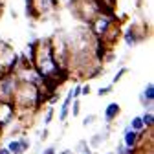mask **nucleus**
I'll return each mask as SVG.
<instances>
[{
	"label": "nucleus",
	"mask_w": 154,
	"mask_h": 154,
	"mask_svg": "<svg viewBox=\"0 0 154 154\" xmlns=\"http://www.w3.org/2000/svg\"><path fill=\"white\" fill-rule=\"evenodd\" d=\"M90 92H92L90 85H81V95H88Z\"/></svg>",
	"instance_id": "22"
},
{
	"label": "nucleus",
	"mask_w": 154,
	"mask_h": 154,
	"mask_svg": "<svg viewBox=\"0 0 154 154\" xmlns=\"http://www.w3.org/2000/svg\"><path fill=\"white\" fill-rule=\"evenodd\" d=\"M6 2H8V0H0V6H4Z\"/></svg>",
	"instance_id": "25"
},
{
	"label": "nucleus",
	"mask_w": 154,
	"mask_h": 154,
	"mask_svg": "<svg viewBox=\"0 0 154 154\" xmlns=\"http://www.w3.org/2000/svg\"><path fill=\"white\" fill-rule=\"evenodd\" d=\"M110 138V127H106L103 132H97V134H94V136L88 140V147L90 149H99L106 140Z\"/></svg>",
	"instance_id": "6"
},
{
	"label": "nucleus",
	"mask_w": 154,
	"mask_h": 154,
	"mask_svg": "<svg viewBox=\"0 0 154 154\" xmlns=\"http://www.w3.org/2000/svg\"><path fill=\"white\" fill-rule=\"evenodd\" d=\"M103 116H105V123H106V125L114 123V121L121 116V105L116 103V101L108 103V105L105 106V114H103Z\"/></svg>",
	"instance_id": "5"
},
{
	"label": "nucleus",
	"mask_w": 154,
	"mask_h": 154,
	"mask_svg": "<svg viewBox=\"0 0 154 154\" xmlns=\"http://www.w3.org/2000/svg\"><path fill=\"white\" fill-rule=\"evenodd\" d=\"M57 154H73V150H70V149H64V150H61V152H57Z\"/></svg>",
	"instance_id": "23"
},
{
	"label": "nucleus",
	"mask_w": 154,
	"mask_h": 154,
	"mask_svg": "<svg viewBox=\"0 0 154 154\" xmlns=\"http://www.w3.org/2000/svg\"><path fill=\"white\" fill-rule=\"evenodd\" d=\"M147 130H143V132H134V130H130V127L127 125L125 127V130H123V145L125 147H128V149H138V143H140V140L143 138V134H145Z\"/></svg>",
	"instance_id": "3"
},
{
	"label": "nucleus",
	"mask_w": 154,
	"mask_h": 154,
	"mask_svg": "<svg viewBox=\"0 0 154 154\" xmlns=\"http://www.w3.org/2000/svg\"><path fill=\"white\" fill-rule=\"evenodd\" d=\"M128 127H130V130H134V132H143V130H147V128L143 127L141 116H134V118L130 119V123H128Z\"/></svg>",
	"instance_id": "9"
},
{
	"label": "nucleus",
	"mask_w": 154,
	"mask_h": 154,
	"mask_svg": "<svg viewBox=\"0 0 154 154\" xmlns=\"http://www.w3.org/2000/svg\"><path fill=\"white\" fill-rule=\"evenodd\" d=\"M112 90H114V85L101 86V88L97 90V95H99V97H106V95H110V94H112Z\"/></svg>",
	"instance_id": "15"
},
{
	"label": "nucleus",
	"mask_w": 154,
	"mask_h": 154,
	"mask_svg": "<svg viewBox=\"0 0 154 154\" xmlns=\"http://www.w3.org/2000/svg\"><path fill=\"white\" fill-rule=\"evenodd\" d=\"M48 136H50V130H48V127H44L42 132H41V136H38V140H41V141H46Z\"/></svg>",
	"instance_id": "20"
},
{
	"label": "nucleus",
	"mask_w": 154,
	"mask_h": 154,
	"mask_svg": "<svg viewBox=\"0 0 154 154\" xmlns=\"http://www.w3.org/2000/svg\"><path fill=\"white\" fill-rule=\"evenodd\" d=\"M53 116H55V108L53 106H48L46 112H44V127H48L53 121Z\"/></svg>",
	"instance_id": "13"
},
{
	"label": "nucleus",
	"mask_w": 154,
	"mask_h": 154,
	"mask_svg": "<svg viewBox=\"0 0 154 154\" xmlns=\"http://www.w3.org/2000/svg\"><path fill=\"white\" fill-rule=\"evenodd\" d=\"M17 86H18V79L13 72L4 73L0 77V103H11Z\"/></svg>",
	"instance_id": "1"
},
{
	"label": "nucleus",
	"mask_w": 154,
	"mask_h": 154,
	"mask_svg": "<svg viewBox=\"0 0 154 154\" xmlns=\"http://www.w3.org/2000/svg\"><path fill=\"white\" fill-rule=\"evenodd\" d=\"M0 154H11V152H9L6 147H0Z\"/></svg>",
	"instance_id": "24"
},
{
	"label": "nucleus",
	"mask_w": 154,
	"mask_h": 154,
	"mask_svg": "<svg viewBox=\"0 0 154 154\" xmlns=\"http://www.w3.org/2000/svg\"><path fill=\"white\" fill-rule=\"evenodd\" d=\"M88 152H92V149L88 147L86 140H81L79 143L75 145V150H73V154H88Z\"/></svg>",
	"instance_id": "11"
},
{
	"label": "nucleus",
	"mask_w": 154,
	"mask_h": 154,
	"mask_svg": "<svg viewBox=\"0 0 154 154\" xmlns=\"http://www.w3.org/2000/svg\"><path fill=\"white\" fill-rule=\"evenodd\" d=\"M97 2H99L105 9H112V8H114V4H116V0H97Z\"/></svg>",
	"instance_id": "18"
},
{
	"label": "nucleus",
	"mask_w": 154,
	"mask_h": 154,
	"mask_svg": "<svg viewBox=\"0 0 154 154\" xmlns=\"http://www.w3.org/2000/svg\"><path fill=\"white\" fill-rule=\"evenodd\" d=\"M79 114H81V101L79 99H73L72 105H70V116H72V118H77Z\"/></svg>",
	"instance_id": "12"
},
{
	"label": "nucleus",
	"mask_w": 154,
	"mask_h": 154,
	"mask_svg": "<svg viewBox=\"0 0 154 154\" xmlns=\"http://www.w3.org/2000/svg\"><path fill=\"white\" fill-rule=\"evenodd\" d=\"M18 140H20V143H22L24 150H29V147H31V141H29V138H26V136H20Z\"/></svg>",
	"instance_id": "19"
},
{
	"label": "nucleus",
	"mask_w": 154,
	"mask_h": 154,
	"mask_svg": "<svg viewBox=\"0 0 154 154\" xmlns=\"http://www.w3.org/2000/svg\"><path fill=\"white\" fill-rule=\"evenodd\" d=\"M15 106L13 103H0V128H6L15 121Z\"/></svg>",
	"instance_id": "2"
},
{
	"label": "nucleus",
	"mask_w": 154,
	"mask_h": 154,
	"mask_svg": "<svg viewBox=\"0 0 154 154\" xmlns=\"http://www.w3.org/2000/svg\"><path fill=\"white\" fill-rule=\"evenodd\" d=\"M127 72H128V68H127V66H121V68L118 70V73H116V75L112 77V85H118V83L123 79V75H125Z\"/></svg>",
	"instance_id": "14"
},
{
	"label": "nucleus",
	"mask_w": 154,
	"mask_h": 154,
	"mask_svg": "<svg viewBox=\"0 0 154 154\" xmlns=\"http://www.w3.org/2000/svg\"><path fill=\"white\" fill-rule=\"evenodd\" d=\"M95 121H97V116H95V114H88L86 118L83 119V127H90V125H94Z\"/></svg>",
	"instance_id": "16"
},
{
	"label": "nucleus",
	"mask_w": 154,
	"mask_h": 154,
	"mask_svg": "<svg viewBox=\"0 0 154 154\" xmlns=\"http://www.w3.org/2000/svg\"><path fill=\"white\" fill-rule=\"evenodd\" d=\"M70 95H72V99H79L81 97V85H75L73 88H70Z\"/></svg>",
	"instance_id": "17"
},
{
	"label": "nucleus",
	"mask_w": 154,
	"mask_h": 154,
	"mask_svg": "<svg viewBox=\"0 0 154 154\" xmlns=\"http://www.w3.org/2000/svg\"><path fill=\"white\" fill-rule=\"evenodd\" d=\"M72 95H70V92L66 94V97H64V101H63V105H61V110H59V121L61 123H64L66 119H68V116H70V105H72Z\"/></svg>",
	"instance_id": "7"
},
{
	"label": "nucleus",
	"mask_w": 154,
	"mask_h": 154,
	"mask_svg": "<svg viewBox=\"0 0 154 154\" xmlns=\"http://www.w3.org/2000/svg\"><path fill=\"white\" fill-rule=\"evenodd\" d=\"M6 149L11 152V154H24L26 150H24V147H22V143H20V140L18 138H13V140H9V143L6 145Z\"/></svg>",
	"instance_id": "8"
},
{
	"label": "nucleus",
	"mask_w": 154,
	"mask_h": 154,
	"mask_svg": "<svg viewBox=\"0 0 154 154\" xmlns=\"http://www.w3.org/2000/svg\"><path fill=\"white\" fill-rule=\"evenodd\" d=\"M106 154H114V150H112V152H106Z\"/></svg>",
	"instance_id": "27"
},
{
	"label": "nucleus",
	"mask_w": 154,
	"mask_h": 154,
	"mask_svg": "<svg viewBox=\"0 0 154 154\" xmlns=\"http://www.w3.org/2000/svg\"><path fill=\"white\" fill-rule=\"evenodd\" d=\"M2 9H4V6H0V15H2Z\"/></svg>",
	"instance_id": "26"
},
{
	"label": "nucleus",
	"mask_w": 154,
	"mask_h": 154,
	"mask_svg": "<svg viewBox=\"0 0 154 154\" xmlns=\"http://www.w3.org/2000/svg\"><path fill=\"white\" fill-rule=\"evenodd\" d=\"M41 154H57V150H55V145H50V147L42 149V152H41Z\"/></svg>",
	"instance_id": "21"
},
{
	"label": "nucleus",
	"mask_w": 154,
	"mask_h": 154,
	"mask_svg": "<svg viewBox=\"0 0 154 154\" xmlns=\"http://www.w3.org/2000/svg\"><path fill=\"white\" fill-rule=\"evenodd\" d=\"M141 121H143V127L147 130H150L154 127V114H152V110H145L141 114Z\"/></svg>",
	"instance_id": "10"
},
{
	"label": "nucleus",
	"mask_w": 154,
	"mask_h": 154,
	"mask_svg": "<svg viewBox=\"0 0 154 154\" xmlns=\"http://www.w3.org/2000/svg\"><path fill=\"white\" fill-rule=\"evenodd\" d=\"M140 103L145 110H152L154 108V83H147V86L141 90L140 94Z\"/></svg>",
	"instance_id": "4"
}]
</instances>
